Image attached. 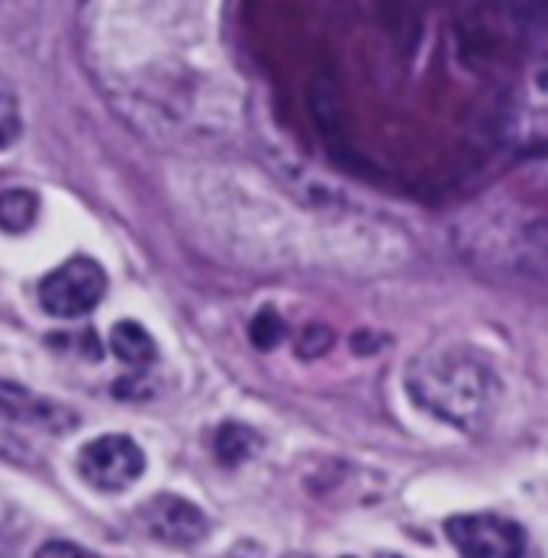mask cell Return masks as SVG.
Here are the masks:
<instances>
[{
    "instance_id": "1",
    "label": "cell",
    "mask_w": 548,
    "mask_h": 558,
    "mask_svg": "<svg viewBox=\"0 0 548 558\" xmlns=\"http://www.w3.org/2000/svg\"><path fill=\"white\" fill-rule=\"evenodd\" d=\"M406 391L423 410L465 433L487 429L500 403L494 368L459 345H439L416 355L406 368Z\"/></svg>"
},
{
    "instance_id": "2",
    "label": "cell",
    "mask_w": 548,
    "mask_h": 558,
    "mask_svg": "<svg viewBox=\"0 0 548 558\" xmlns=\"http://www.w3.org/2000/svg\"><path fill=\"white\" fill-rule=\"evenodd\" d=\"M103 294H107V271L87 255L69 258L65 265H59L39 281V304L49 317H84L103 301Z\"/></svg>"
},
{
    "instance_id": "3",
    "label": "cell",
    "mask_w": 548,
    "mask_h": 558,
    "mask_svg": "<svg viewBox=\"0 0 548 558\" xmlns=\"http://www.w3.org/2000/svg\"><path fill=\"white\" fill-rule=\"evenodd\" d=\"M81 478L94 490L120 494L146 472V452L130 436H100L78 452Z\"/></svg>"
},
{
    "instance_id": "4",
    "label": "cell",
    "mask_w": 548,
    "mask_h": 558,
    "mask_svg": "<svg viewBox=\"0 0 548 558\" xmlns=\"http://www.w3.org/2000/svg\"><path fill=\"white\" fill-rule=\"evenodd\" d=\"M449 543L471 558H516L526 553V533L520 523L497 513H459L446 520Z\"/></svg>"
},
{
    "instance_id": "5",
    "label": "cell",
    "mask_w": 548,
    "mask_h": 558,
    "mask_svg": "<svg viewBox=\"0 0 548 558\" xmlns=\"http://www.w3.org/2000/svg\"><path fill=\"white\" fill-rule=\"evenodd\" d=\"M139 520L153 539L178 546V549L197 546L210 533V520L204 517V510L178 494H156L153 500H146L139 510Z\"/></svg>"
},
{
    "instance_id": "6",
    "label": "cell",
    "mask_w": 548,
    "mask_h": 558,
    "mask_svg": "<svg viewBox=\"0 0 548 558\" xmlns=\"http://www.w3.org/2000/svg\"><path fill=\"white\" fill-rule=\"evenodd\" d=\"M0 416L23 423V426H39L49 433H69L78 426V416L69 407H62L59 400L42 398L16 381H7V378H0Z\"/></svg>"
},
{
    "instance_id": "7",
    "label": "cell",
    "mask_w": 548,
    "mask_h": 558,
    "mask_svg": "<svg viewBox=\"0 0 548 558\" xmlns=\"http://www.w3.org/2000/svg\"><path fill=\"white\" fill-rule=\"evenodd\" d=\"M110 352L133 368H149L158 362V345L153 332L146 326H139L136 319H120L110 329Z\"/></svg>"
},
{
    "instance_id": "8",
    "label": "cell",
    "mask_w": 548,
    "mask_h": 558,
    "mask_svg": "<svg viewBox=\"0 0 548 558\" xmlns=\"http://www.w3.org/2000/svg\"><path fill=\"white\" fill-rule=\"evenodd\" d=\"M258 449H261V436L252 426H242V423H223L217 439H214V452L227 469L245 465Z\"/></svg>"
},
{
    "instance_id": "9",
    "label": "cell",
    "mask_w": 548,
    "mask_h": 558,
    "mask_svg": "<svg viewBox=\"0 0 548 558\" xmlns=\"http://www.w3.org/2000/svg\"><path fill=\"white\" fill-rule=\"evenodd\" d=\"M39 217V201L33 191L13 187L0 194V230L10 236H23Z\"/></svg>"
},
{
    "instance_id": "10",
    "label": "cell",
    "mask_w": 548,
    "mask_h": 558,
    "mask_svg": "<svg viewBox=\"0 0 548 558\" xmlns=\"http://www.w3.org/2000/svg\"><path fill=\"white\" fill-rule=\"evenodd\" d=\"M284 336H288V323H284V317L278 311H271V307L258 311L255 319L248 323V339L261 352H271L275 345H281Z\"/></svg>"
},
{
    "instance_id": "11",
    "label": "cell",
    "mask_w": 548,
    "mask_h": 558,
    "mask_svg": "<svg viewBox=\"0 0 548 558\" xmlns=\"http://www.w3.org/2000/svg\"><path fill=\"white\" fill-rule=\"evenodd\" d=\"M23 133V117H20V100L10 87V81L0 75V153L16 146Z\"/></svg>"
},
{
    "instance_id": "12",
    "label": "cell",
    "mask_w": 548,
    "mask_h": 558,
    "mask_svg": "<svg viewBox=\"0 0 548 558\" xmlns=\"http://www.w3.org/2000/svg\"><path fill=\"white\" fill-rule=\"evenodd\" d=\"M332 342H336V336H332V329H329V326H322V323H310V326L301 332V339H297V355L310 362V359L326 355V352L332 349Z\"/></svg>"
},
{
    "instance_id": "13",
    "label": "cell",
    "mask_w": 548,
    "mask_h": 558,
    "mask_svg": "<svg viewBox=\"0 0 548 558\" xmlns=\"http://www.w3.org/2000/svg\"><path fill=\"white\" fill-rule=\"evenodd\" d=\"M39 556H90V553L75 549L72 543H49V546H42V549H39Z\"/></svg>"
}]
</instances>
